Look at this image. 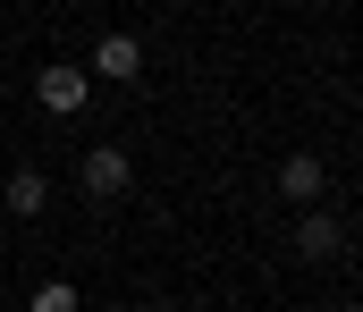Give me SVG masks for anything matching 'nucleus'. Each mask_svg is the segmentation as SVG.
<instances>
[{
  "label": "nucleus",
  "instance_id": "nucleus-4",
  "mask_svg": "<svg viewBox=\"0 0 363 312\" xmlns=\"http://www.w3.org/2000/svg\"><path fill=\"white\" fill-rule=\"evenodd\" d=\"M296 253H304V262H330V253H347V219H330V211L313 203L304 219H296Z\"/></svg>",
  "mask_w": 363,
  "mask_h": 312
},
{
  "label": "nucleus",
  "instance_id": "nucleus-6",
  "mask_svg": "<svg viewBox=\"0 0 363 312\" xmlns=\"http://www.w3.org/2000/svg\"><path fill=\"white\" fill-rule=\"evenodd\" d=\"M321 186H330V169H321V161H313V152H287V161H279V195H287V203H321Z\"/></svg>",
  "mask_w": 363,
  "mask_h": 312
},
{
  "label": "nucleus",
  "instance_id": "nucleus-5",
  "mask_svg": "<svg viewBox=\"0 0 363 312\" xmlns=\"http://www.w3.org/2000/svg\"><path fill=\"white\" fill-rule=\"evenodd\" d=\"M0 211H9V219H43V211H51V178H43V169H9Z\"/></svg>",
  "mask_w": 363,
  "mask_h": 312
},
{
  "label": "nucleus",
  "instance_id": "nucleus-8",
  "mask_svg": "<svg viewBox=\"0 0 363 312\" xmlns=\"http://www.w3.org/2000/svg\"><path fill=\"white\" fill-rule=\"evenodd\" d=\"M135 312H161V304H135Z\"/></svg>",
  "mask_w": 363,
  "mask_h": 312
},
{
  "label": "nucleus",
  "instance_id": "nucleus-3",
  "mask_svg": "<svg viewBox=\"0 0 363 312\" xmlns=\"http://www.w3.org/2000/svg\"><path fill=\"white\" fill-rule=\"evenodd\" d=\"M85 76H101V85H135V76H144V42L110 25V34L93 42V68H85Z\"/></svg>",
  "mask_w": 363,
  "mask_h": 312
},
{
  "label": "nucleus",
  "instance_id": "nucleus-1",
  "mask_svg": "<svg viewBox=\"0 0 363 312\" xmlns=\"http://www.w3.org/2000/svg\"><path fill=\"white\" fill-rule=\"evenodd\" d=\"M34 102L51 110V118H77V110L93 102V76H85V68H68V59H51V68L34 76Z\"/></svg>",
  "mask_w": 363,
  "mask_h": 312
},
{
  "label": "nucleus",
  "instance_id": "nucleus-2",
  "mask_svg": "<svg viewBox=\"0 0 363 312\" xmlns=\"http://www.w3.org/2000/svg\"><path fill=\"white\" fill-rule=\"evenodd\" d=\"M127 178H135V161H127L118 144H93L85 161H77V186H85L93 203H110V195H127Z\"/></svg>",
  "mask_w": 363,
  "mask_h": 312
},
{
  "label": "nucleus",
  "instance_id": "nucleus-7",
  "mask_svg": "<svg viewBox=\"0 0 363 312\" xmlns=\"http://www.w3.org/2000/svg\"><path fill=\"white\" fill-rule=\"evenodd\" d=\"M26 312H85V296H77L68 279H43V287L26 296Z\"/></svg>",
  "mask_w": 363,
  "mask_h": 312
}]
</instances>
